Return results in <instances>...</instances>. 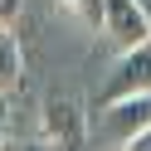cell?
Segmentation results:
<instances>
[{
  "label": "cell",
  "instance_id": "obj_1",
  "mask_svg": "<svg viewBox=\"0 0 151 151\" xmlns=\"http://www.w3.org/2000/svg\"><path fill=\"white\" fill-rule=\"evenodd\" d=\"M146 93H151V44H141V49H122L117 59H112V68H107V83H102L98 102L107 107V102L146 98Z\"/></svg>",
  "mask_w": 151,
  "mask_h": 151
},
{
  "label": "cell",
  "instance_id": "obj_2",
  "mask_svg": "<svg viewBox=\"0 0 151 151\" xmlns=\"http://www.w3.org/2000/svg\"><path fill=\"white\" fill-rule=\"evenodd\" d=\"M39 122H44V141H49L54 151H83V141H88V112H83V102L44 98Z\"/></svg>",
  "mask_w": 151,
  "mask_h": 151
},
{
  "label": "cell",
  "instance_id": "obj_3",
  "mask_svg": "<svg viewBox=\"0 0 151 151\" xmlns=\"http://www.w3.org/2000/svg\"><path fill=\"white\" fill-rule=\"evenodd\" d=\"M98 29L117 44V54L151 44V20L141 15L137 0H102V24H98Z\"/></svg>",
  "mask_w": 151,
  "mask_h": 151
},
{
  "label": "cell",
  "instance_id": "obj_4",
  "mask_svg": "<svg viewBox=\"0 0 151 151\" xmlns=\"http://www.w3.org/2000/svg\"><path fill=\"white\" fill-rule=\"evenodd\" d=\"M146 127H151V93L146 98H122V102H107V107H102V137H107L112 146L141 137Z\"/></svg>",
  "mask_w": 151,
  "mask_h": 151
},
{
  "label": "cell",
  "instance_id": "obj_5",
  "mask_svg": "<svg viewBox=\"0 0 151 151\" xmlns=\"http://www.w3.org/2000/svg\"><path fill=\"white\" fill-rule=\"evenodd\" d=\"M24 73V49H20V34L15 29H0V98H10L15 83Z\"/></svg>",
  "mask_w": 151,
  "mask_h": 151
},
{
  "label": "cell",
  "instance_id": "obj_6",
  "mask_svg": "<svg viewBox=\"0 0 151 151\" xmlns=\"http://www.w3.org/2000/svg\"><path fill=\"white\" fill-rule=\"evenodd\" d=\"M68 20H78V24H88V29H98L102 24V0H54Z\"/></svg>",
  "mask_w": 151,
  "mask_h": 151
},
{
  "label": "cell",
  "instance_id": "obj_7",
  "mask_svg": "<svg viewBox=\"0 0 151 151\" xmlns=\"http://www.w3.org/2000/svg\"><path fill=\"white\" fill-rule=\"evenodd\" d=\"M20 10H24V0H0V29H10L20 20Z\"/></svg>",
  "mask_w": 151,
  "mask_h": 151
},
{
  "label": "cell",
  "instance_id": "obj_8",
  "mask_svg": "<svg viewBox=\"0 0 151 151\" xmlns=\"http://www.w3.org/2000/svg\"><path fill=\"white\" fill-rule=\"evenodd\" d=\"M117 151H151V127L141 132V137H132V141H122Z\"/></svg>",
  "mask_w": 151,
  "mask_h": 151
},
{
  "label": "cell",
  "instance_id": "obj_9",
  "mask_svg": "<svg viewBox=\"0 0 151 151\" xmlns=\"http://www.w3.org/2000/svg\"><path fill=\"white\" fill-rule=\"evenodd\" d=\"M5 137H10V98H0V151H5Z\"/></svg>",
  "mask_w": 151,
  "mask_h": 151
},
{
  "label": "cell",
  "instance_id": "obj_10",
  "mask_svg": "<svg viewBox=\"0 0 151 151\" xmlns=\"http://www.w3.org/2000/svg\"><path fill=\"white\" fill-rule=\"evenodd\" d=\"M15 151H54V146H49V141H44V137H29V141H20V146H15Z\"/></svg>",
  "mask_w": 151,
  "mask_h": 151
},
{
  "label": "cell",
  "instance_id": "obj_11",
  "mask_svg": "<svg viewBox=\"0 0 151 151\" xmlns=\"http://www.w3.org/2000/svg\"><path fill=\"white\" fill-rule=\"evenodd\" d=\"M137 5H141V15H146V20H151V0H137Z\"/></svg>",
  "mask_w": 151,
  "mask_h": 151
}]
</instances>
